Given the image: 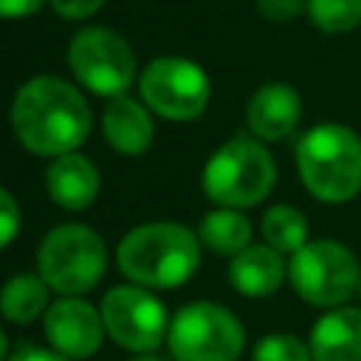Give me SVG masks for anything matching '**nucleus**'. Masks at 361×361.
Masks as SVG:
<instances>
[{
	"mask_svg": "<svg viewBox=\"0 0 361 361\" xmlns=\"http://www.w3.org/2000/svg\"><path fill=\"white\" fill-rule=\"evenodd\" d=\"M169 350L178 361H234L243 350V324L214 302L186 305L169 324Z\"/></svg>",
	"mask_w": 361,
	"mask_h": 361,
	"instance_id": "0eeeda50",
	"label": "nucleus"
},
{
	"mask_svg": "<svg viewBox=\"0 0 361 361\" xmlns=\"http://www.w3.org/2000/svg\"><path fill=\"white\" fill-rule=\"evenodd\" d=\"M104 138L118 152L138 155L152 141V121L138 102L116 96L104 110Z\"/></svg>",
	"mask_w": 361,
	"mask_h": 361,
	"instance_id": "dca6fc26",
	"label": "nucleus"
},
{
	"mask_svg": "<svg viewBox=\"0 0 361 361\" xmlns=\"http://www.w3.org/2000/svg\"><path fill=\"white\" fill-rule=\"evenodd\" d=\"M313 361H361V310L338 307L322 316L310 333Z\"/></svg>",
	"mask_w": 361,
	"mask_h": 361,
	"instance_id": "ddd939ff",
	"label": "nucleus"
},
{
	"mask_svg": "<svg viewBox=\"0 0 361 361\" xmlns=\"http://www.w3.org/2000/svg\"><path fill=\"white\" fill-rule=\"evenodd\" d=\"M133 361H158V358H152V355H138V358H133Z\"/></svg>",
	"mask_w": 361,
	"mask_h": 361,
	"instance_id": "cd10ccee",
	"label": "nucleus"
},
{
	"mask_svg": "<svg viewBox=\"0 0 361 361\" xmlns=\"http://www.w3.org/2000/svg\"><path fill=\"white\" fill-rule=\"evenodd\" d=\"M302 183L327 203H344L361 189V138L341 124H319L296 144Z\"/></svg>",
	"mask_w": 361,
	"mask_h": 361,
	"instance_id": "7ed1b4c3",
	"label": "nucleus"
},
{
	"mask_svg": "<svg viewBox=\"0 0 361 361\" xmlns=\"http://www.w3.org/2000/svg\"><path fill=\"white\" fill-rule=\"evenodd\" d=\"M8 361H68V355L54 353V350H42V347H20Z\"/></svg>",
	"mask_w": 361,
	"mask_h": 361,
	"instance_id": "a878e982",
	"label": "nucleus"
},
{
	"mask_svg": "<svg viewBox=\"0 0 361 361\" xmlns=\"http://www.w3.org/2000/svg\"><path fill=\"white\" fill-rule=\"evenodd\" d=\"M42 6V0H0V17H28Z\"/></svg>",
	"mask_w": 361,
	"mask_h": 361,
	"instance_id": "393cba45",
	"label": "nucleus"
},
{
	"mask_svg": "<svg viewBox=\"0 0 361 361\" xmlns=\"http://www.w3.org/2000/svg\"><path fill=\"white\" fill-rule=\"evenodd\" d=\"M11 124L23 147L37 155L73 152L87 130L90 110L76 87L56 76H37L25 82L11 107Z\"/></svg>",
	"mask_w": 361,
	"mask_h": 361,
	"instance_id": "f257e3e1",
	"label": "nucleus"
},
{
	"mask_svg": "<svg viewBox=\"0 0 361 361\" xmlns=\"http://www.w3.org/2000/svg\"><path fill=\"white\" fill-rule=\"evenodd\" d=\"M141 96L164 118L183 121L203 113L209 102V79L195 62L164 56L147 65L141 76Z\"/></svg>",
	"mask_w": 361,
	"mask_h": 361,
	"instance_id": "1a4fd4ad",
	"label": "nucleus"
},
{
	"mask_svg": "<svg viewBox=\"0 0 361 361\" xmlns=\"http://www.w3.org/2000/svg\"><path fill=\"white\" fill-rule=\"evenodd\" d=\"M104 333L102 313L85 299L65 296L45 313V336L56 353L68 358H87L99 350Z\"/></svg>",
	"mask_w": 361,
	"mask_h": 361,
	"instance_id": "9b49d317",
	"label": "nucleus"
},
{
	"mask_svg": "<svg viewBox=\"0 0 361 361\" xmlns=\"http://www.w3.org/2000/svg\"><path fill=\"white\" fill-rule=\"evenodd\" d=\"M6 355V333H3V327H0V358Z\"/></svg>",
	"mask_w": 361,
	"mask_h": 361,
	"instance_id": "bb28decb",
	"label": "nucleus"
},
{
	"mask_svg": "<svg viewBox=\"0 0 361 361\" xmlns=\"http://www.w3.org/2000/svg\"><path fill=\"white\" fill-rule=\"evenodd\" d=\"M45 186L62 209H85L99 192V172L85 155H56L45 172Z\"/></svg>",
	"mask_w": 361,
	"mask_h": 361,
	"instance_id": "4468645a",
	"label": "nucleus"
},
{
	"mask_svg": "<svg viewBox=\"0 0 361 361\" xmlns=\"http://www.w3.org/2000/svg\"><path fill=\"white\" fill-rule=\"evenodd\" d=\"M358 290H361V282H358Z\"/></svg>",
	"mask_w": 361,
	"mask_h": 361,
	"instance_id": "c85d7f7f",
	"label": "nucleus"
},
{
	"mask_svg": "<svg viewBox=\"0 0 361 361\" xmlns=\"http://www.w3.org/2000/svg\"><path fill=\"white\" fill-rule=\"evenodd\" d=\"M197 262V237L178 223H147L118 243V268L135 285L175 288L195 274Z\"/></svg>",
	"mask_w": 361,
	"mask_h": 361,
	"instance_id": "f03ea898",
	"label": "nucleus"
},
{
	"mask_svg": "<svg viewBox=\"0 0 361 361\" xmlns=\"http://www.w3.org/2000/svg\"><path fill=\"white\" fill-rule=\"evenodd\" d=\"M259 14L268 20H293L296 14L305 11V0H257Z\"/></svg>",
	"mask_w": 361,
	"mask_h": 361,
	"instance_id": "5701e85b",
	"label": "nucleus"
},
{
	"mask_svg": "<svg viewBox=\"0 0 361 361\" xmlns=\"http://www.w3.org/2000/svg\"><path fill=\"white\" fill-rule=\"evenodd\" d=\"M262 234L271 248L279 254L285 251H299L307 240V220L299 209L293 206H271L262 217Z\"/></svg>",
	"mask_w": 361,
	"mask_h": 361,
	"instance_id": "6ab92c4d",
	"label": "nucleus"
},
{
	"mask_svg": "<svg viewBox=\"0 0 361 361\" xmlns=\"http://www.w3.org/2000/svg\"><path fill=\"white\" fill-rule=\"evenodd\" d=\"M102 322L116 344L135 353H149L164 338L166 310L144 288L118 285L102 302Z\"/></svg>",
	"mask_w": 361,
	"mask_h": 361,
	"instance_id": "9d476101",
	"label": "nucleus"
},
{
	"mask_svg": "<svg viewBox=\"0 0 361 361\" xmlns=\"http://www.w3.org/2000/svg\"><path fill=\"white\" fill-rule=\"evenodd\" d=\"M288 274L296 293L319 307L347 302L361 282V268L353 251L336 240L305 243L299 251H293Z\"/></svg>",
	"mask_w": 361,
	"mask_h": 361,
	"instance_id": "423d86ee",
	"label": "nucleus"
},
{
	"mask_svg": "<svg viewBox=\"0 0 361 361\" xmlns=\"http://www.w3.org/2000/svg\"><path fill=\"white\" fill-rule=\"evenodd\" d=\"M231 285L245 296H268L285 276L282 254L271 245H248L231 259Z\"/></svg>",
	"mask_w": 361,
	"mask_h": 361,
	"instance_id": "2eb2a0df",
	"label": "nucleus"
},
{
	"mask_svg": "<svg viewBox=\"0 0 361 361\" xmlns=\"http://www.w3.org/2000/svg\"><path fill=\"white\" fill-rule=\"evenodd\" d=\"M17 228H20V209H17V200L0 189V248L8 245L14 237H17Z\"/></svg>",
	"mask_w": 361,
	"mask_h": 361,
	"instance_id": "4be33fe9",
	"label": "nucleus"
},
{
	"mask_svg": "<svg viewBox=\"0 0 361 361\" xmlns=\"http://www.w3.org/2000/svg\"><path fill=\"white\" fill-rule=\"evenodd\" d=\"M276 169L268 149L254 138L226 141L203 169L206 195L223 209H243L259 203L274 186Z\"/></svg>",
	"mask_w": 361,
	"mask_h": 361,
	"instance_id": "20e7f679",
	"label": "nucleus"
},
{
	"mask_svg": "<svg viewBox=\"0 0 361 361\" xmlns=\"http://www.w3.org/2000/svg\"><path fill=\"white\" fill-rule=\"evenodd\" d=\"M48 302V282L37 274H20L8 279L0 290V313L8 322L28 324L34 322Z\"/></svg>",
	"mask_w": 361,
	"mask_h": 361,
	"instance_id": "f3484780",
	"label": "nucleus"
},
{
	"mask_svg": "<svg viewBox=\"0 0 361 361\" xmlns=\"http://www.w3.org/2000/svg\"><path fill=\"white\" fill-rule=\"evenodd\" d=\"M254 361H313V353L290 333H271L254 347Z\"/></svg>",
	"mask_w": 361,
	"mask_h": 361,
	"instance_id": "412c9836",
	"label": "nucleus"
},
{
	"mask_svg": "<svg viewBox=\"0 0 361 361\" xmlns=\"http://www.w3.org/2000/svg\"><path fill=\"white\" fill-rule=\"evenodd\" d=\"M307 14L316 28L341 34L361 23V0H307Z\"/></svg>",
	"mask_w": 361,
	"mask_h": 361,
	"instance_id": "aec40b11",
	"label": "nucleus"
},
{
	"mask_svg": "<svg viewBox=\"0 0 361 361\" xmlns=\"http://www.w3.org/2000/svg\"><path fill=\"white\" fill-rule=\"evenodd\" d=\"M102 3H104V0H51V6L56 8V14L71 17V20H79V17L93 14Z\"/></svg>",
	"mask_w": 361,
	"mask_h": 361,
	"instance_id": "b1692460",
	"label": "nucleus"
},
{
	"mask_svg": "<svg viewBox=\"0 0 361 361\" xmlns=\"http://www.w3.org/2000/svg\"><path fill=\"white\" fill-rule=\"evenodd\" d=\"M299 113H302L299 93L290 85L274 82V85L259 87L251 96L245 116H248V127L254 130V135L265 141H276L293 133V127L299 124Z\"/></svg>",
	"mask_w": 361,
	"mask_h": 361,
	"instance_id": "f8f14e48",
	"label": "nucleus"
},
{
	"mask_svg": "<svg viewBox=\"0 0 361 361\" xmlns=\"http://www.w3.org/2000/svg\"><path fill=\"white\" fill-rule=\"evenodd\" d=\"M68 62L76 79L99 96H118L135 76L130 45L107 28H85L68 48Z\"/></svg>",
	"mask_w": 361,
	"mask_h": 361,
	"instance_id": "6e6552de",
	"label": "nucleus"
},
{
	"mask_svg": "<svg viewBox=\"0 0 361 361\" xmlns=\"http://www.w3.org/2000/svg\"><path fill=\"white\" fill-rule=\"evenodd\" d=\"M200 240L217 254H240L248 248L251 226L234 209H217L200 220Z\"/></svg>",
	"mask_w": 361,
	"mask_h": 361,
	"instance_id": "a211bd4d",
	"label": "nucleus"
},
{
	"mask_svg": "<svg viewBox=\"0 0 361 361\" xmlns=\"http://www.w3.org/2000/svg\"><path fill=\"white\" fill-rule=\"evenodd\" d=\"M107 265L104 243L96 231L79 223L56 226L39 245L37 268L48 288L59 293H85L90 290Z\"/></svg>",
	"mask_w": 361,
	"mask_h": 361,
	"instance_id": "39448f33",
	"label": "nucleus"
}]
</instances>
